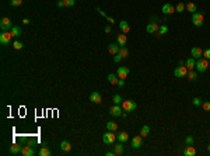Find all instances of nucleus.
<instances>
[{
  "label": "nucleus",
  "instance_id": "ea45409f",
  "mask_svg": "<svg viewBox=\"0 0 210 156\" xmlns=\"http://www.w3.org/2000/svg\"><path fill=\"white\" fill-rule=\"evenodd\" d=\"M185 143H186V145H193L195 143L193 137H186V138H185Z\"/></svg>",
  "mask_w": 210,
  "mask_h": 156
},
{
  "label": "nucleus",
  "instance_id": "9b49d317",
  "mask_svg": "<svg viewBox=\"0 0 210 156\" xmlns=\"http://www.w3.org/2000/svg\"><path fill=\"white\" fill-rule=\"evenodd\" d=\"M158 28H160V25H158L157 23H150V24H147L146 31H147L148 34H157Z\"/></svg>",
  "mask_w": 210,
  "mask_h": 156
},
{
  "label": "nucleus",
  "instance_id": "c03bdc74",
  "mask_svg": "<svg viewBox=\"0 0 210 156\" xmlns=\"http://www.w3.org/2000/svg\"><path fill=\"white\" fill-rule=\"evenodd\" d=\"M118 86H119V87H123V86H125V80H123V79H119V82H118Z\"/></svg>",
  "mask_w": 210,
  "mask_h": 156
},
{
  "label": "nucleus",
  "instance_id": "a211bd4d",
  "mask_svg": "<svg viewBox=\"0 0 210 156\" xmlns=\"http://www.w3.org/2000/svg\"><path fill=\"white\" fill-rule=\"evenodd\" d=\"M119 27H121V31H122L123 34H128V33H129V31H130L129 23H128V21H125V20L119 23Z\"/></svg>",
  "mask_w": 210,
  "mask_h": 156
},
{
  "label": "nucleus",
  "instance_id": "603ef678",
  "mask_svg": "<svg viewBox=\"0 0 210 156\" xmlns=\"http://www.w3.org/2000/svg\"><path fill=\"white\" fill-rule=\"evenodd\" d=\"M207 149H209V152H210V145H209V146H207Z\"/></svg>",
  "mask_w": 210,
  "mask_h": 156
},
{
  "label": "nucleus",
  "instance_id": "2f4dec72",
  "mask_svg": "<svg viewBox=\"0 0 210 156\" xmlns=\"http://www.w3.org/2000/svg\"><path fill=\"white\" fill-rule=\"evenodd\" d=\"M50 149H49L48 146H42V149L39 151V155L41 156H50Z\"/></svg>",
  "mask_w": 210,
  "mask_h": 156
},
{
  "label": "nucleus",
  "instance_id": "49530a36",
  "mask_svg": "<svg viewBox=\"0 0 210 156\" xmlns=\"http://www.w3.org/2000/svg\"><path fill=\"white\" fill-rule=\"evenodd\" d=\"M111 31H112V28H111V25H107V27H105V33H108V34H109Z\"/></svg>",
  "mask_w": 210,
  "mask_h": 156
},
{
  "label": "nucleus",
  "instance_id": "c85d7f7f",
  "mask_svg": "<svg viewBox=\"0 0 210 156\" xmlns=\"http://www.w3.org/2000/svg\"><path fill=\"white\" fill-rule=\"evenodd\" d=\"M107 129H108V131H113V132H115V131L118 129V124H116L115 121H108V122H107Z\"/></svg>",
  "mask_w": 210,
  "mask_h": 156
},
{
  "label": "nucleus",
  "instance_id": "4468645a",
  "mask_svg": "<svg viewBox=\"0 0 210 156\" xmlns=\"http://www.w3.org/2000/svg\"><path fill=\"white\" fill-rule=\"evenodd\" d=\"M21 155L23 156H34L35 155V152H34V149L31 148V145H28V146H23V149H21Z\"/></svg>",
  "mask_w": 210,
  "mask_h": 156
},
{
  "label": "nucleus",
  "instance_id": "b1692460",
  "mask_svg": "<svg viewBox=\"0 0 210 156\" xmlns=\"http://www.w3.org/2000/svg\"><path fill=\"white\" fill-rule=\"evenodd\" d=\"M126 41H128L126 34H119V35H118V45L125 47V45H126Z\"/></svg>",
  "mask_w": 210,
  "mask_h": 156
},
{
  "label": "nucleus",
  "instance_id": "473e14b6",
  "mask_svg": "<svg viewBox=\"0 0 210 156\" xmlns=\"http://www.w3.org/2000/svg\"><path fill=\"white\" fill-rule=\"evenodd\" d=\"M112 101H113V104H118V105H121V104L123 103V99L121 97V94H115L112 97Z\"/></svg>",
  "mask_w": 210,
  "mask_h": 156
},
{
  "label": "nucleus",
  "instance_id": "aec40b11",
  "mask_svg": "<svg viewBox=\"0 0 210 156\" xmlns=\"http://www.w3.org/2000/svg\"><path fill=\"white\" fill-rule=\"evenodd\" d=\"M116 139H119V142H126V141H129V135H128V132H125V131H122V132H119L118 135H116Z\"/></svg>",
  "mask_w": 210,
  "mask_h": 156
},
{
  "label": "nucleus",
  "instance_id": "423d86ee",
  "mask_svg": "<svg viewBox=\"0 0 210 156\" xmlns=\"http://www.w3.org/2000/svg\"><path fill=\"white\" fill-rule=\"evenodd\" d=\"M11 37H13V34L10 31H1V34H0V44L1 45H9V42L11 41Z\"/></svg>",
  "mask_w": 210,
  "mask_h": 156
},
{
  "label": "nucleus",
  "instance_id": "1a4fd4ad",
  "mask_svg": "<svg viewBox=\"0 0 210 156\" xmlns=\"http://www.w3.org/2000/svg\"><path fill=\"white\" fill-rule=\"evenodd\" d=\"M122 107L121 105H118V104H115V105H112L111 108H109V113H111V115H113V117H121L122 115Z\"/></svg>",
  "mask_w": 210,
  "mask_h": 156
},
{
  "label": "nucleus",
  "instance_id": "e433bc0d",
  "mask_svg": "<svg viewBox=\"0 0 210 156\" xmlns=\"http://www.w3.org/2000/svg\"><path fill=\"white\" fill-rule=\"evenodd\" d=\"M13 48H14V49H23V48H24V45H23L20 41H14V44H13Z\"/></svg>",
  "mask_w": 210,
  "mask_h": 156
},
{
  "label": "nucleus",
  "instance_id": "58836bf2",
  "mask_svg": "<svg viewBox=\"0 0 210 156\" xmlns=\"http://www.w3.org/2000/svg\"><path fill=\"white\" fill-rule=\"evenodd\" d=\"M192 103H193L195 107H199V105H202V100H200V97H195L192 100Z\"/></svg>",
  "mask_w": 210,
  "mask_h": 156
},
{
  "label": "nucleus",
  "instance_id": "412c9836",
  "mask_svg": "<svg viewBox=\"0 0 210 156\" xmlns=\"http://www.w3.org/2000/svg\"><path fill=\"white\" fill-rule=\"evenodd\" d=\"M185 66L188 68V70L195 69V66H196V61H195V58H189V59H186V62H185Z\"/></svg>",
  "mask_w": 210,
  "mask_h": 156
},
{
  "label": "nucleus",
  "instance_id": "09e8293b",
  "mask_svg": "<svg viewBox=\"0 0 210 156\" xmlns=\"http://www.w3.org/2000/svg\"><path fill=\"white\" fill-rule=\"evenodd\" d=\"M107 20H108V21H109V23H115V20H113L112 17H107Z\"/></svg>",
  "mask_w": 210,
  "mask_h": 156
},
{
  "label": "nucleus",
  "instance_id": "3c124183",
  "mask_svg": "<svg viewBox=\"0 0 210 156\" xmlns=\"http://www.w3.org/2000/svg\"><path fill=\"white\" fill-rule=\"evenodd\" d=\"M23 23H24V24H28V23H30V20H28V18H24V20H23Z\"/></svg>",
  "mask_w": 210,
  "mask_h": 156
},
{
  "label": "nucleus",
  "instance_id": "72a5a7b5",
  "mask_svg": "<svg viewBox=\"0 0 210 156\" xmlns=\"http://www.w3.org/2000/svg\"><path fill=\"white\" fill-rule=\"evenodd\" d=\"M122 58H126L128 55H129V49L126 48V47H121V49H119V52H118Z\"/></svg>",
  "mask_w": 210,
  "mask_h": 156
},
{
  "label": "nucleus",
  "instance_id": "c9c22d12",
  "mask_svg": "<svg viewBox=\"0 0 210 156\" xmlns=\"http://www.w3.org/2000/svg\"><path fill=\"white\" fill-rule=\"evenodd\" d=\"M21 3H23V0H10V6H13V7L21 6Z\"/></svg>",
  "mask_w": 210,
  "mask_h": 156
},
{
  "label": "nucleus",
  "instance_id": "f704fd0d",
  "mask_svg": "<svg viewBox=\"0 0 210 156\" xmlns=\"http://www.w3.org/2000/svg\"><path fill=\"white\" fill-rule=\"evenodd\" d=\"M184 10H185V3H182V1L178 3L177 7H175V11H177V13H182Z\"/></svg>",
  "mask_w": 210,
  "mask_h": 156
},
{
  "label": "nucleus",
  "instance_id": "c756f323",
  "mask_svg": "<svg viewBox=\"0 0 210 156\" xmlns=\"http://www.w3.org/2000/svg\"><path fill=\"white\" fill-rule=\"evenodd\" d=\"M167 33H168V27L164 24V25H160V28H158V31H157V35L161 37V35H165Z\"/></svg>",
  "mask_w": 210,
  "mask_h": 156
},
{
  "label": "nucleus",
  "instance_id": "5701e85b",
  "mask_svg": "<svg viewBox=\"0 0 210 156\" xmlns=\"http://www.w3.org/2000/svg\"><path fill=\"white\" fill-rule=\"evenodd\" d=\"M107 79H108V82H109L111 85H118V82H119V77H118V75H113V73H109Z\"/></svg>",
  "mask_w": 210,
  "mask_h": 156
},
{
  "label": "nucleus",
  "instance_id": "7ed1b4c3",
  "mask_svg": "<svg viewBox=\"0 0 210 156\" xmlns=\"http://www.w3.org/2000/svg\"><path fill=\"white\" fill-rule=\"evenodd\" d=\"M203 20H205L203 14L199 13V11H196V13L192 14V23H193L195 27H202L203 25Z\"/></svg>",
  "mask_w": 210,
  "mask_h": 156
},
{
  "label": "nucleus",
  "instance_id": "ddd939ff",
  "mask_svg": "<svg viewBox=\"0 0 210 156\" xmlns=\"http://www.w3.org/2000/svg\"><path fill=\"white\" fill-rule=\"evenodd\" d=\"M191 55H192V58H195V59H199V58L203 56V49L199 48V47H193L191 49Z\"/></svg>",
  "mask_w": 210,
  "mask_h": 156
},
{
  "label": "nucleus",
  "instance_id": "f257e3e1",
  "mask_svg": "<svg viewBox=\"0 0 210 156\" xmlns=\"http://www.w3.org/2000/svg\"><path fill=\"white\" fill-rule=\"evenodd\" d=\"M207 68H209V59H206V58H199V59L196 61V66H195V69L197 70L199 73L206 72Z\"/></svg>",
  "mask_w": 210,
  "mask_h": 156
},
{
  "label": "nucleus",
  "instance_id": "0eeeda50",
  "mask_svg": "<svg viewBox=\"0 0 210 156\" xmlns=\"http://www.w3.org/2000/svg\"><path fill=\"white\" fill-rule=\"evenodd\" d=\"M174 75H175V77H185L188 75V68L185 65H179L178 68H175Z\"/></svg>",
  "mask_w": 210,
  "mask_h": 156
},
{
  "label": "nucleus",
  "instance_id": "7c9ffc66",
  "mask_svg": "<svg viewBox=\"0 0 210 156\" xmlns=\"http://www.w3.org/2000/svg\"><path fill=\"white\" fill-rule=\"evenodd\" d=\"M148 134H150V127H148V125H143L142 129H140V135L144 138V137H147Z\"/></svg>",
  "mask_w": 210,
  "mask_h": 156
},
{
  "label": "nucleus",
  "instance_id": "f03ea898",
  "mask_svg": "<svg viewBox=\"0 0 210 156\" xmlns=\"http://www.w3.org/2000/svg\"><path fill=\"white\" fill-rule=\"evenodd\" d=\"M136 107H137V104H136V101H133V100H123V103H122V108H123V111H126V113L134 111Z\"/></svg>",
  "mask_w": 210,
  "mask_h": 156
},
{
  "label": "nucleus",
  "instance_id": "8fccbe9b",
  "mask_svg": "<svg viewBox=\"0 0 210 156\" xmlns=\"http://www.w3.org/2000/svg\"><path fill=\"white\" fill-rule=\"evenodd\" d=\"M113 155H116L115 152H107V156H113Z\"/></svg>",
  "mask_w": 210,
  "mask_h": 156
},
{
  "label": "nucleus",
  "instance_id": "79ce46f5",
  "mask_svg": "<svg viewBox=\"0 0 210 156\" xmlns=\"http://www.w3.org/2000/svg\"><path fill=\"white\" fill-rule=\"evenodd\" d=\"M203 58L210 59V48H207V49H205V51H203Z\"/></svg>",
  "mask_w": 210,
  "mask_h": 156
},
{
  "label": "nucleus",
  "instance_id": "9d476101",
  "mask_svg": "<svg viewBox=\"0 0 210 156\" xmlns=\"http://www.w3.org/2000/svg\"><path fill=\"white\" fill-rule=\"evenodd\" d=\"M142 145H143V137H142V135H137V137L132 138V146H133L134 149L142 148Z\"/></svg>",
  "mask_w": 210,
  "mask_h": 156
},
{
  "label": "nucleus",
  "instance_id": "4be33fe9",
  "mask_svg": "<svg viewBox=\"0 0 210 156\" xmlns=\"http://www.w3.org/2000/svg\"><path fill=\"white\" fill-rule=\"evenodd\" d=\"M185 10H188L189 13L193 14V13L197 11V6H196L195 3H186V4H185Z\"/></svg>",
  "mask_w": 210,
  "mask_h": 156
},
{
  "label": "nucleus",
  "instance_id": "39448f33",
  "mask_svg": "<svg viewBox=\"0 0 210 156\" xmlns=\"http://www.w3.org/2000/svg\"><path fill=\"white\" fill-rule=\"evenodd\" d=\"M115 139H116V135L113 134V131H108L107 134L102 135V141H104V143H107V145H112L113 142H115Z\"/></svg>",
  "mask_w": 210,
  "mask_h": 156
},
{
  "label": "nucleus",
  "instance_id": "cd10ccee",
  "mask_svg": "<svg viewBox=\"0 0 210 156\" xmlns=\"http://www.w3.org/2000/svg\"><path fill=\"white\" fill-rule=\"evenodd\" d=\"M186 76H188V79H189V80H191V82H195V80H196V79H197V72H196V70H188V75H186Z\"/></svg>",
  "mask_w": 210,
  "mask_h": 156
},
{
  "label": "nucleus",
  "instance_id": "a18cd8bd",
  "mask_svg": "<svg viewBox=\"0 0 210 156\" xmlns=\"http://www.w3.org/2000/svg\"><path fill=\"white\" fill-rule=\"evenodd\" d=\"M58 7H65V1L63 0H59L58 1Z\"/></svg>",
  "mask_w": 210,
  "mask_h": 156
},
{
  "label": "nucleus",
  "instance_id": "393cba45",
  "mask_svg": "<svg viewBox=\"0 0 210 156\" xmlns=\"http://www.w3.org/2000/svg\"><path fill=\"white\" fill-rule=\"evenodd\" d=\"M60 149H62L63 152H69V151L72 149L70 142H69V141H62V143H60Z\"/></svg>",
  "mask_w": 210,
  "mask_h": 156
},
{
  "label": "nucleus",
  "instance_id": "2eb2a0df",
  "mask_svg": "<svg viewBox=\"0 0 210 156\" xmlns=\"http://www.w3.org/2000/svg\"><path fill=\"white\" fill-rule=\"evenodd\" d=\"M101 100H102V97H101V94H99L98 91H93V93L90 94V101L99 104L101 103Z\"/></svg>",
  "mask_w": 210,
  "mask_h": 156
},
{
  "label": "nucleus",
  "instance_id": "de8ad7c7",
  "mask_svg": "<svg viewBox=\"0 0 210 156\" xmlns=\"http://www.w3.org/2000/svg\"><path fill=\"white\" fill-rule=\"evenodd\" d=\"M97 11H98V13H99V14H101V16H104V17H107V16H105V13H104V11H102V10L99 9V7H98V9H97Z\"/></svg>",
  "mask_w": 210,
  "mask_h": 156
},
{
  "label": "nucleus",
  "instance_id": "4c0bfd02",
  "mask_svg": "<svg viewBox=\"0 0 210 156\" xmlns=\"http://www.w3.org/2000/svg\"><path fill=\"white\" fill-rule=\"evenodd\" d=\"M63 1H65V7H73L76 3V0H63Z\"/></svg>",
  "mask_w": 210,
  "mask_h": 156
},
{
  "label": "nucleus",
  "instance_id": "a878e982",
  "mask_svg": "<svg viewBox=\"0 0 210 156\" xmlns=\"http://www.w3.org/2000/svg\"><path fill=\"white\" fill-rule=\"evenodd\" d=\"M113 152H115L116 155H122V153H123V145H122V142H119V143H116V145L113 146Z\"/></svg>",
  "mask_w": 210,
  "mask_h": 156
},
{
  "label": "nucleus",
  "instance_id": "20e7f679",
  "mask_svg": "<svg viewBox=\"0 0 210 156\" xmlns=\"http://www.w3.org/2000/svg\"><path fill=\"white\" fill-rule=\"evenodd\" d=\"M13 28V24H11V20L7 17H3L1 21H0V30L1 31H9Z\"/></svg>",
  "mask_w": 210,
  "mask_h": 156
},
{
  "label": "nucleus",
  "instance_id": "f8f14e48",
  "mask_svg": "<svg viewBox=\"0 0 210 156\" xmlns=\"http://www.w3.org/2000/svg\"><path fill=\"white\" fill-rule=\"evenodd\" d=\"M162 13L167 14V16H170V14L175 13V7H174L171 3H165V4L162 6Z\"/></svg>",
  "mask_w": 210,
  "mask_h": 156
},
{
  "label": "nucleus",
  "instance_id": "6e6552de",
  "mask_svg": "<svg viewBox=\"0 0 210 156\" xmlns=\"http://www.w3.org/2000/svg\"><path fill=\"white\" fill-rule=\"evenodd\" d=\"M129 68H126V66H121V68H118V72H116V75H118V77L119 79H126L128 76H129Z\"/></svg>",
  "mask_w": 210,
  "mask_h": 156
},
{
  "label": "nucleus",
  "instance_id": "6ab92c4d",
  "mask_svg": "<svg viewBox=\"0 0 210 156\" xmlns=\"http://www.w3.org/2000/svg\"><path fill=\"white\" fill-rule=\"evenodd\" d=\"M119 49H121V45H118V44H109L108 45V51L112 55H116L119 52Z\"/></svg>",
  "mask_w": 210,
  "mask_h": 156
},
{
  "label": "nucleus",
  "instance_id": "a19ab883",
  "mask_svg": "<svg viewBox=\"0 0 210 156\" xmlns=\"http://www.w3.org/2000/svg\"><path fill=\"white\" fill-rule=\"evenodd\" d=\"M202 105H203L205 111H210V101H205V103H202Z\"/></svg>",
  "mask_w": 210,
  "mask_h": 156
},
{
  "label": "nucleus",
  "instance_id": "dca6fc26",
  "mask_svg": "<svg viewBox=\"0 0 210 156\" xmlns=\"http://www.w3.org/2000/svg\"><path fill=\"white\" fill-rule=\"evenodd\" d=\"M21 149H23V146H21V145H18V143H13V145L10 146V153H11V155H18V153H21Z\"/></svg>",
  "mask_w": 210,
  "mask_h": 156
},
{
  "label": "nucleus",
  "instance_id": "37998d69",
  "mask_svg": "<svg viewBox=\"0 0 210 156\" xmlns=\"http://www.w3.org/2000/svg\"><path fill=\"white\" fill-rule=\"evenodd\" d=\"M121 59H123V58H122L119 53H116V55H115V58H113V62H115V63H119V62H121Z\"/></svg>",
  "mask_w": 210,
  "mask_h": 156
},
{
  "label": "nucleus",
  "instance_id": "f3484780",
  "mask_svg": "<svg viewBox=\"0 0 210 156\" xmlns=\"http://www.w3.org/2000/svg\"><path fill=\"white\" fill-rule=\"evenodd\" d=\"M184 155L185 156H195L196 155V149H195L193 145H188L184 151Z\"/></svg>",
  "mask_w": 210,
  "mask_h": 156
},
{
  "label": "nucleus",
  "instance_id": "bb28decb",
  "mask_svg": "<svg viewBox=\"0 0 210 156\" xmlns=\"http://www.w3.org/2000/svg\"><path fill=\"white\" fill-rule=\"evenodd\" d=\"M10 33L13 34V37H20V35L23 34V30L20 27H17V25H13V28L10 30Z\"/></svg>",
  "mask_w": 210,
  "mask_h": 156
}]
</instances>
